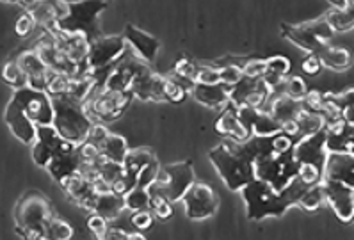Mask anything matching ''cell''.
Instances as JSON below:
<instances>
[{"mask_svg": "<svg viewBox=\"0 0 354 240\" xmlns=\"http://www.w3.org/2000/svg\"><path fill=\"white\" fill-rule=\"evenodd\" d=\"M308 187L296 176L283 191H274L263 180L253 178L241 189L242 198L246 201L248 219L260 221L269 216L281 217L288 208L297 207L299 198Z\"/></svg>", "mask_w": 354, "mask_h": 240, "instance_id": "cell-1", "label": "cell"}, {"mask_svg": "<svg viewBox=\"0 0 354 240\" xmlns=\"http://www.w3.org/2000/svg\"><path fill=\"white\" fill-rule=\"evenodd\" d=\"M209 157L230 191H241L242 187L254 178V162L244 155L239 141L230 139L221 142L210 149Z\"/></svg>", "mask_w": 354, "mask_h": 240, "instance_id": "cell-2", "label": "cell"}, {"mask_svg": "<svg viewBox=\"0 0 354 240\" xmlns=\"http://www.w3.org/2000/svg\"><path fill=\"white\" fill-rule=\"evenodd\" d=\"M52 104H54L52 127L57 130L59 136L75 146L86 141L95 120L89 116L82 102H77L70 95H61L52 96Z\"/></svg>", "mask_w": 354, "mask_h": 240, "instance_id": "cell-3", "label": "cell"}, {"mask_svg": "<svg viewBox=\"0 0 354 240\" xmlns=\"http://www.w3.org/2000/svg\"><path fill=\"white\" fill-rule=\"evenodd\" d=\"M55 216L48 198L39 192H27L24 198L18 201L17 210H15V219H17V233L24 239H45L46 224Z\"/></svg>", "mask_w": 354, "mask_h": 240, "instance_id": "cell-4", "label": "cell"}, {"mask_svg": "<svg viewBox=\"0 0 354 240\" xmlns=\"http://www.w3.org/2000/svg\"><path fill=\"white\" fill-rule=\"evenodd\" d=\"M107 8V0H80L68 4V11L61 20L55 21L59 30L68 34H84L89 41L100 36L98 20Z\"/></svg>", "mask_w": 354, "mask_h": 240, "instance_id": "cell-5", "label": "cell"}, {"mask_svg": "<svg viewBox=\"0 0 354 240\" xmlns=\"http://www.w3.org/2000/svg\"><path fill=\"white\" fill-rule=\"evenodd\" d=\"M194 182H196V173H194L192 162H175V164L160 167L158 178L148 189L164 196L171 203H176L184 198L189 187Z\"/></svg>", "mask_w": 354, "mask_h": 240, "instance_id": "cell-6", "label": "cell"}, {"mask_svg": "<svg viewBox=\"0 0 354 240\" xmlns=\"http://www.w3.org/2000/svg\"><path fill=\"white\" fill-rule=\"evenodd\" d=\"M281 34H283V37H287L288 41L303 48L306 54H317L335 36L333 29L329 27L324 18L296 25L283 24L281 25Z\"/></svg>", "mask_w": 354, "mask_h": 240, "instance_id": "cell-7", "label": "cell"}, {"mask_svg": "<svg viewBox=\"0 0 354 240\" xmlns=\"http://www.w3.org/2000/svg\"><path fill=\"white\" fill-rule=\"evenodd\" d=\"M297 167L299 162L294 158L292 151L283 155L271 154L254 162V178L267 182L274 191H283L297 176Z\"/></svg>", "mask_w": 354, "mask_h": 240, "instance_id": "cell-8", "label": "cell"}, {"mask_svg": "<svg viewBox=\"0 0 354 240\" xmlns=\"http://www.w3.org/2000/svg\"><path fill=\"white\" fill-rule=\"evenodd\" d=\"M132 98L133 96L130 91L116 93L109 91L105 87H102L100 91H98L95 87L91 96L84 102V107H86L89 116L96 118V121L109 123V121L118 120L125 112V109L129 107Z\"/></svg>", "mask_w": 354, "mask_h": 240, "instance_id": "cell-9", "label": "cell"}, {"mask_svg": "<svg viewBox=\"0 0 354 240\" xmlns=\"http://www.w3.org/2000/svg\"><path fill=\"white\" fill-rule=\"evenodd\" d=\"M11 100L36 127L54 123V104H52V96L48 93L29 86L18 87V89H15V95Z\"/></svg>", "mask_w": 354, "mask_h": 240, "instance_id": "cell-10", "label": "cell"}, {"mask_svg": "<svg viewBox=\"0 0 354 240\" xmlns=\"http://www.w3.org/2000/svg\"><path fill=\"white\" fill-rule=\"evenodd\" d=\"M127 41L123 34L121 36H98L95 37L89 45L88 54V68L91 71L104 70V68L113 66L114 62L120 61L127 54Z\"/></svg>", "mask_w": 354, "mask_h": 240, "instance_id": "cell-11", "label": "cell"}, {"mask_svg": "<svg viewBox=\"0 0 354 240\" xmlns=\"http://www.w3.org/2000/svg\"><path fill=\"white\" fill-rule=\"evenodd\" d=\"M180 201H184L185 214L192 221L207 219V217L214 216L217 208H219V196H217V192L214 191L209 183L203 182L192 183Z\"/></svg>", "mask_w": 354, "mask_h": 240, "instance_id": "cell-12", "label": "cell"}, {"mask_svg": "<svg viewBox=\"0 0 354 240\" xmlns=\"http://www.w3.org/2000/svg\"><path fill=\"white\" fill-rule=\"evenodd\" d=\"M73 148H75V145H71L70 141L59 136L57 130L52 124L36 127V141L32 145V158L39 167H46V164L50 162L54 155Z\"/></svg>", "mask_w": 354, "mask_h": 240, "instance_id": "cell-13", "label": "cell"}, {"mask_svg": "<svg viewBox=\"0 0 354 240\" xmlns=\"http://www.w3.org/2000/svg\"><path fill=\"white\" fill-rule=\"evenodd\" d=\"M324 201L331 205L337 217L344 223H349L354 216V187L333 180H321Z\"/></svg>", "mask_w": 354, "mask_h": 240, "instance_id": "cell-14", "label": "cell"}, {"mask_svg": "<svg viewBox=\"0 0 354 240\" xmlns=\"http://www.w3.org/2000/svg\"><path fill=\"white\" fill-rule=\"evenodd\" d=\"M292 155L297 162H310L319 169H322L326 157H328L326 130L312 133V136L299 137V141L294 142V146H292Z\"/></svg>", "mask_w": 354, "mask_h": 240, "instance_id": "cell-15", "label": "cell"}, {"mask_svg": "<svg viewBox=\"0 0 354 240\" xmlns=\"http://www.w3.org/2000/svg\"><path fill=\"white\" fill-rule=\"evenodd\" d=\"M326 149L328 154H354V124L340 120L326 124Z\"/></svg>", "mask_w": 354, "mask_h": 240, "instance_id": "cell-16", "label": "cell"}, {"mask_svg": "<svg viewBox=\"0 0 354 240\" xmlns=\"http://www.w3.org/2000/svg\"><path fill=\"white\" fill-rule=\"evenodd\" d=\"M322 180L354 187V154H328L322 166Z\"/></svg>", "mask_w": 354, "mask_h": 240, "instance_id": "cell-17", "label": "cell"}, {"mask_svg": "<svg viewBox=\"0 0 354 240\" xmlns=\"http://www.w3.org/2000/svg\"><path fill=\"white\" fill-rule=\"evenodd\" d=\"M123 37H125L127 45H130L136 52V55L142 59L146 62L155 61L158 54V48H160V43L155 36L148 34L146 30L139 29L138 25L127 24L125 30H123Z\"/></svg>", "mask_w": 354, "mask_h": 240, "instance_id": "cell-18", "label": "cell"}, {"mask_svg": "<svg viewBox=\"0 0 354 240\" xmlns=\"http://www.w3.org/2000/svg\"><path fill=\"white\" fill-rule=\"evenodd\" d=\"M162 84L164 77L148 70L146 73L139 75L132 80L129 91L132 93L133 98H139L142 102H166L164 100Z\"/></svg>", "mask_w": 354, "mask_h": 240, "instance_id": "cell-19", "label": "cell"}, {"mask_svg": "<svg viewBox=\"0 0 354 240\" xmlns=\"http://www.w3.org/2000/svg\"><path fill=\"white\" fill-rule=\"evenodd\" d=\"M4 120L8 123L9 130L17 139H20L26 145H34L36 141V124L24 114L20 107L15 104L13 100L9 102L4 112Z\"/></svg>", "mask_w": 354, "mask_h": 240, "instance_id": "cell-20", "label": "cell"}, {"mask_svg": "<svg viewBox=\"0 0 354 240\" xmlns=\"http://www.w3.org/2000/svg\"><path fill=\"white\" fill-rule=\"evenodd\" d=\"M61 187L64 189L68 196H70L77 205H80L82 208L91 212L93 205H95V199L98 196V191H96L95 183L88 182V180L80 176L79 173L71 174L68 178H64L61 182Z\"/></svg>", "mask_w": 354, "mask_h": 240, "instance_id": "cell-21", "label": "cell"}, {"mask_svg": "<svg viewBox=\"0 0 354 240\" xmlns=\"http://www.w3.org/2000/svg\"><path fill=\"white\" fill-rule=\"evenodd\" d=\"M262 111H267L274 120L283 123V121L288 120H296L299 116V112L303 111V105H301V100H294L290 96L283 95V93L272 91Z\"/></svg>", "mask_w": 354, "mask_h": 240, "instance_id": "cell-22", "label": "cell"}, {"mask_svg": "<svg viewBox=\"0 0 354 240\" xmlns=\"http://www.w3.org/2000/svg\"><path fill=\"white\" fill-rule=\"evenodd\" d=\"M82 166V160H80L79 154H77V146L73 149H66V151H61V154L54 155L50 158V162L46 164V169L50 173L52 178L55 182H63L64 178L71 176V174H77Z\"/></svg>", "mask_w": 354, "mask_h": 240, "instance_id": "cell-23", "label": "cell"}, {"mask_svg": "<svg viewBox=\"0 0 354 240\" xmlns=\"http://www.w3.org/2000/svg\"><path fill=\"white\" fill-rule=\"evenodd\" d=\"M216 130L221 136L230 137L234 141H246L248 137L251 136L250 130L246 129V124L242 123L237 116V107H235L232 102H228V107L223 111V114L219 116V120L216 121Z\"/></svg>", "mask_w": 354, "mask_h": 240, "instance_id": "cell-24", "label": "cell"}, {"mask_svg": "<svg viewBox=\"0 0 354 240\" xmlns=\"http://www.w3.org/2000/svg\"><path fill=\"white\" fill-rule=\"evenodd\" d=\"M17 61L21 66V70L26 71L27 77H29V87L39 89V91H45L46 77H48V68L45 66V62L41 61V57L36 54V50L24 52Z\"/></svg>", "mask_w": 354, "mask_h": 240, "instance_id": "cell-25", "label": "cell"}, {"mask_svg": "<svg viewBox=\"0 0 354 240\" xmlns=\"http://www.w3.org/2000/svg\"><path fill=\"white\" fill-rule=\"evenodd\" d=\"M230 91H232V87L225 86V84H212V86L194 84L191 89L192 96L196 98V102H200L201 105L210 109H217L221 107L223 104H228Z\"/></svg>", "mask_w": 354, "mask_h": 240, "instance_id": "cell-26", "label": "cell"}, {"mask_svg": "<svg viewBox=\"0 0 354 240\" xmlns=\"http://www.w3.org/2000/svg\"><path fill=\"white\" fill-rule=\"evenodd\" d=\"M68 4H64L63 0H38L29 12L34 17L36 24L48 27V25L55 24L57 20L66 15Z\"/></svg>", "mask_w": 354, "mask_h": 240, "instance_id": "cell-27", "label": "cell"}, {"mask_svg": "<svg viewBox=\"0 0 354 240\" xmlns=\"http://www.w3.org/2000/svg\"><path fill=\"white\" fill-rule=\"evenodd\" d=\"M123 210H125V199H123V196L116 194L113 191H102L96 196L91 212L102 216L104 219L113 221L118 219Z\"/></svg>", "mask_w": 354, "mask_h": 240, "instance_id": "cell-28", "label": "cell"}, {"mask_svg": "<svg viewBox=\"0 0 354 240\" xmlns=\"http://www.w3.org/2000/svg\"><path fill=\"white\" fill-rule=\"evenodd\" d=\"M290 61L285 55H274L271 59H266V71L262 75V82L272 93L279 84L283 82L285 77L290 73Z\"/></svg>", "mask_w": 354, "mask_h": 240, "instance_id": "cell-29", "label": "cell"}, {"mask_svg": "<svg viewBox=\"0 0 354 240\" xmlns=\"http://www.w3.org/2000/svg\"><path fill=\"white\" fill-rule=\"evenodd\" d=\"M319 59H321L322 66L331 68V70H347L353 62L351 57V52L347 48H342V46H331L326 45L322 46L319 52H317Z\"/></svg>", "mask_w": 354, "mask_h": 240, "instance_id": "cell-30", "label": "cell"}, {"mask_svg": "<svg viewBox=\"0 0 354 240\" xmlns=\"http://www.w3.org/2000/svg\"><path fill=\"white\" fill-rule=\"evenodd\" d=\"M98 148H100V154L104 155L105 158L114 162H121V164H123L127 151H129V145H127L125 137L118 136V133L113 132H109L107 136H105V139L98 145Z\"/></svg>", "mask_w": 354, "mask_h": 240, "instance_id": "cell-31", "label": "cell"}, {"mask_svg": "<svg viewBox=\"0 0 354 240\" xmlns=\"http://www.w3.org/2000/svg\"><path fill=\"white\" fill-rule=\"evenodd\" d=\"M248 129H250L251 136L272 137L281 132V123L278 120H274L267 111L259 109V112L254 114L253 121H251Z\"/></svg>", "mask_w": 354, "mask_h": 240, "instance_id": "cell-32", "label": "cell"}, {"mask_svg": "<svg viewBox=\"0 0 354 240\" xmlns=\"http://www.w3.org/2000/svg\"><path fill=\"white\" fill-rule=\"evenodd\" d=\"M155 157V154L151 149L148 148H136V149H129L125 155V160H123V169H125L127 174L130 176H136L138 178V173L146 166V164H150Z\"/></svg>", "mask_w": 354, "mask_h": 240, "instance_id": "cell-33", "label": "cell"}, {"mask_svg": "<svg viewBox=\"0 0 354 240\" xmlns=\"http://www.w3.org/2000/svg\"><path fill=\"white\" fill-rule=\"evenodd\" d=\"M297 121V137H306L312 136V133L321 132V130L326 129V118L322 116L321 112H308V111H301L299 116L296 118Z\"/></svg>", "mask_w": 354, "mask_h": 240, "instance_id": "cell-34", "label": "cell"}, {"mask_svg": "<svg viewBox=\"0 0 354 240\" xmlns=\"http://www.w3.org/2000/svg\"><path fill=\"white\" fill-rule=\"evenodd\" d=\"M328 21L329 27L333 29V33H349L354 27V17H353V8L347 9H333L329 11L324 17Z\"/></svg>", "mask_w": 354, "mask_h": 240, "instance_id": "cell-35", "label": "cell"}, {"mask_svg": "<svg viewBox=\"0 0 354 240\" xmlns=\"http://www.w3.org/2000/svg\"><path fill=\"white\" fill-rule=\"evenodd\" d=\"M2 79H4V82H8L9 86H13L15 89L29 86V77H27L26 71L21 70V66L18 64L17 59H11L9 62H6L4 68H2Z\"/></svg>", "mask_w": 354, "mask_h": 240, "instance_id": "cell-36", "label": "cell"}, {"mask_svg": "<svg viewBox=\"0 0 354 240\" xmlns=\"http://www.w3.org/2000/svg\"><path fill=\"white\" fill-rule=\"evenodd\" d=\"M123 199H125V208H129V210H150V191L145 187H132L123 196Z\"/></svg>", "mask_w": 354, "mask_h": 240, "instance_id": "cell-37", "label": "cell"}, {"mask_svg": "<svg viewBox=\"0 0 354 240\" xmlns=\"http://www.w3.org/2000/svg\"><path fill=\"white\" fill-rule=\"evenodd\" d=\"M274 91L283 93V95L290 96V98L294 100H301L304 95H306L308 87H306L304 80L301 79V77H297V75H287L283 82L279 84Z\"/></svg>", "mask_w": 354, "mask_h": 240, "instance_id": "cell-38", "label": "cell"}, {"mask_svg": "<svg viewBox=\"0 0 354 240\" xmlns=\"http://www.w3.org/2000/svg\"><path fill=\"white\" fill-rule=\"evenodd\" d=\"M196 64L187 57H180L175 64V77L180 80V84L191 91L194 86V75H196Z\"/></svg>", "mask_w": 354, "mask_h": 240, "instance_id": "cell-39", "label": "cell"}, {"mask_svg": "<svg viewBox=\"0 0 354 240\" xmlns=\"http://www.w3.org/2000/svg\"><path fill=\"white\" fill-rule=\"evenodd\" d=\"M70 80H71V77H68V75L48 70L45 93H48L50 96L68 95V89H70Z\"/></svg>", "mask_w": 354, "mask_h": 240, "instance_id": "cell-40", "label": "cell"}, {"mask_svg": "<svg viewBox=\"0 0 354 240\" xmlns=\"http://www.w3.org/2000/svg\"><path fill=\"white\" fill-rule=\"evenodd\" d=\"M73 237V228H71V224H68L66 221L61 219L59 216H54L48 224H46V232H45V239H52V240H68Z\"/></svg>", "mask_w": 354, "mask_h": 240, "instance_id": "cell-41", "label": "cell"}, {"mask_svg": "<svg viewBox=\"0 0 354 240\" xmlns=\"http://www.w3.org/2000/svg\"><path fill=\"white\" fill-rule=\"evenodd\" d=\"M322 203H324V194H322V185L321 182H319L315 183V185H310L308 189L303 192L297 207H303L304 210L308 212H315Z\"/></svg>", "mask_w": 354, "mask_h": 240, "instance_id": "cell-42", "label": "cell"}, {"mask_svg": "<svg viewBox=\"0 0 354 240\" xmlns=\"http://www.w3.org/2000/svg\"><path fill=\"white\" fill-rule=\"evenodd\" d=\"M150 191V189H148ZM150 210L153 217L160 221H167L173 217V203L167 201L164 196L157 194V192L150 191Z\"/></svg>", "mask_w": 354, "mask_h": 240, "instance_id": "cell-43", "label": "cell"}, {"mask_svg": "<svg viewBox=\"0 0 354 240\" xmlns=\"http://www.w3.org/2000/svg\"><path fill=\"white\" fill-rule=\"evenodd\" d=\"M219 70V79L221 84L228 87H234L235 84L241 82V79L244 77L242 75V66L237 62H228V64H221V66H216Z\"/></svg>", "mask_w": 354, "mask_h": 240, "instance_id": "cell-44", "label": "cell"}, {"mask_svg": "<svg viewBox=\"0 0 354 240\" xmlns=\"http://www.w3.org/2000/svg\"><path fill=\"white\" fill-rule=\"evenodd\" d=\"M162 91H164V100L166 102H184L185 96H187V89L180 82L173 79H166L164 77V84H162Z\"/></svg>", "mask_w": 354, "mask_h": 240, "instance_id": "cell-45", "label": "cell"}, {"mask_svg": "<svg viewBox=\"0 0 354 240\" xmlns=\"http://www.w3.org/2000/svg\"><path fill=\"white\" fill-rule=\"evenodd\" d=\"M158 174H160V164H158L157 158H153L150 164H146V166L139 171L138 182H136V185L148 189V187H150L151 183L158 178Z\"/></svg>", "mask_w": 354, "mask_h": 240, "instance_id": "cell-46", "label": "cell"}, {"mask_svg": "<svg viewBox=\"0 0 354 240\" xmlns=\"http://www.w3.org/2000/svg\"><path fill=\"white\" fill-rule=\"evenodd\" d=\"M297 178L303 183H306V185H315V183H319L322 180V169H319V167L310 164V162H299Z\"/></svg>", "mask_w": 354, "mask_h": 240, "instance_id": "cell-47", "label": "cell"}, {"mask_svg": "<svg viewBox=\"0 0 354 240\" xmlns=\"http://www.w3.org/2000/svg\"><path fill=\"white\" fill-rule=\"evenodd\" d=\"M194 84H207V86L221 84L219 70L216 66H198L196 75H194Z\"/></svg>", "mask_w": 354, "mask_h": 240, "instance_id": "cell-48", "label": "cell"}, {"mask_svg": "<svg viewBox=\"0 0 354 240\" xmlns=\"http://www.w3.org/2000/svg\"><path fill=\"white\" fill-rule=\"evenodd\" d=\"M301 105H303V111L322 112V105H324V95H322L321 91H306V95L301 98Z\"/></svg>", "mask_w": 354, "mask_h": 240, "instance_id": "cell-49", "label": "cell"}, {"mask_svg": "<svg viewBox=\"0 0 354 240\" xmlns=\"http://www.w3.org/2000/svg\"><path fill=\"white\" fill-rule=\"evenodd\" d=\"M263 71H266V59H250L242 66V75L253 80L262 79Z\"/></svg>", "mask_w": 354, "mask_h": 240, "instance_id": "cell-50", "label": "cell"}, {"mask_svg": "<svg viewBox=\"0 0 354 240\" xmlns=\"http://www.w3.org/2000/svg\"><path fill=\"white\" fill-rule=\"evenodd\" d=\"M36 20H34V17L30 15L29 11L24 12L20 18H18L17 25H15V30H17V34L20 37H27L29 34H32V30L36 29Z\"/></svg>", "mask_w": 354, "mask_h": 240, "instance_id": "cell-51", "label": "cell"}, {"mask_svg": "<svg viewBox=\"0 0 354 240\" xmlns=\"http://www.w3.org/2000/svg\"><path fill=\"white\" fill-rule=\"evenodd\" d=\"M271 145H272V154L276 155H283L287 151H292V146H294V141L292 137L285 136V133H276V136L271 137Z\"/></svg>", "mask_w": 354, "mask_h": 240, "instance_id": "cell-52", "label": "cell"}, {"mask_svg": "<svg viewBox=\"0 0 354 240\" xmlns=\"http://www.w3.org/2000/svg\"><path fill=\"white\" fill-rule=\"evenodd\" d=\"M130 221H132L133 228L139 230V232H145V230H148L153 224V214H151V210H138L133 212Z\"/></svg>", "mask_w": 354, "mask_h": 240, "instance_id": "cell-53", "label": "cell"}, {"mask_svg": "<svg viewBox=\"0 0 354 240\" xmlns=\"http://www.w3.org/2000/svg\"><path fill=\"white\" fill-rule=\"evenodd\" d=\"M107 223L109 221L104 219L102 216H98V214H93V216L88 219V228H89V232L95 233L96 239H104L105 232H107V228H109Z\"/></svg>", "mask_w": 354, "mask_h": 240, "instance_id": "cell-54", "label": "cell"}, {"mask_svg": "<svg viewBox=\"0 0 354 240\" xmlns=\"http://www.w3.org/2000/svg\"><path fill=\"white\" fill-rule=\"evenodd\" d=\"M321 68H322V62L317 54H308L303 59V62H301V70H303L306 75H319Z\"/></svg>", "mask_w": 354, "mask_h": 240, "instance_id": "cell-55", "label": "cell"}, {"mask_svg": "<svg viewBox=\"0 0 354 240\" xmlns=\"http://www.w3.org/2000/svg\"><path fill=\"white\" fill-rule=\"evenodd\" d=\"M104 239L107 240H129V232L121 228H107Z\"/></svg>", "mask_w": 354, "mask_h": 240, "instance_id": "cell-56", "label": "cell"}, {"mask_svg": "<svg viewBox=\"0 0 354 240\" xmlns=\"http://www.w3.org/2000/svg\"><path fill=\"white\" fill-rule=\"evenodd\" d=\"M328 2L331 6H333V9L353 8V0H328Z\"/></svg>", "mask_w": 354, "mask_h": 240, "instance_id": "cell-57", "label": "cell"}, {"mask_svg": "<svg viewBox=\"0 0 354 240\" xmlns=\"http://www.w3.org/2000/svg\"><path fill=\"white\" fill-rule=\"evenodd\" d=\"M15 4H18V6H21V8H26L27 11H29L30 8H32L34 4H36V2H38V0H13Z\"/></svg>", "mask_w": 354, "mask_h": 240, "instance_id": "cell-58", "label": "cell"}, {"mask_svg": "<svg viewBox=\"0 0 354 240\" xmlns=\"http://www.w3.org/2000/svg\"><path fill=\"white\" fill-rule=\"evenodd\" d=\"M132 239H145V235L142 233H129V240Z\"/></svg>", "mask_w": 354, "mask_h": 240, "instance_id": "cell-59", "label": "cell"}, {"mask_svg": "<svg viewBox=\"0 0 354 240\" xmlns=\"http://www.w3.org/2000/svg\"><path fill=\"white\" fill-rule=\"evenodd\" d=\"M64 4H73V2H80V0H63Z\"/></svg>", "mask_w": 354, "mask_h": 240, "instance_id": "cell-60", "label": "cell"}, {"mask_svg": "<svg viewBox=\"0 0 354 240\" xmlns=\"http://www.w3.org/2000/svg\"><path fill=\"white\" fill-rule=\"evenodd\" d=\"M4 2H13V0H4Z\"/></svg>", "mask_w": 354, "mask_h": 240, "instance_id": "cell-61", "label": "cell"}]
</instances>
